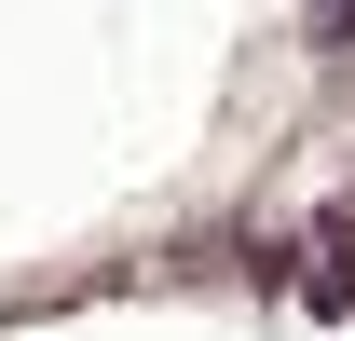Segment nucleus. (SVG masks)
I'll use <instances>...</instances> for the list:
<instances>
[{"instance_id":"obj_1","label":"nucleus","mask_w":355,"mask_h":341,"mask_svg":"<svg viewBox=\"0 0 355 341\" xmlns=\"http://www.w3.org/2000/svg\"><path fill=\"white\" fill-rule=\"evenodd\" d=\"M314 42H328V55H355V0H314Z\"/></svg>"}]
</instances>
